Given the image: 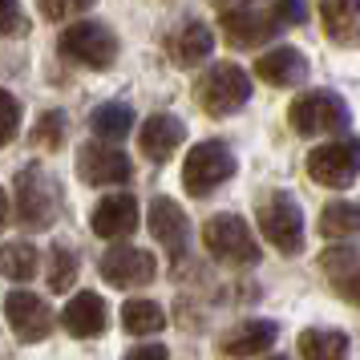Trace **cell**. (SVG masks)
I'll list each match as a JSON object with an SVG mask.
<instances>
[{
    "label": "cell",
    "mask_w": 360,
    "mask_h": 360,
    "mask_svg": "<svg viewBox=\"0 0 360 360\" xmlns=\"http://www.w3.org/2000/svg\"><path fill=\"white\" fill-rule=\"evenodd\" d=\"M77 174H82V182H89V186H122V182H130L134 166L117 146L89 142V146L77 150Z\"/></svg>",
    "instance_id": "obj_10"
},
{
    "label": "cell",
    "mask_w": 360,
    "mask_h": 360,
    "mask_svg": "<svg viewBox=\"0 0 360 360\" xmlns=\"http://www.w3.org/2000/svg\"><path fill=\"white\" fill-rule=\"evenodd\" d=\"M308 174L320 186L344 191L360 179V138H336L308 154Z\"/></svg>",
    "instance_id": "obj_5"
},
{
    "label": "cell",
    "mask_w": 360,
    "mask_h": 360,
    "mask_svg": "<svg viewBox=\"0 0 360 360\" xmlns=\"http://www.w3.org/2000/svg\"><path fill=\"white\" fill-rule=\"evenodd\" d=\"M37 142H41L45 150H57L61 142H65V114H61V110L41 114V122H37Z\"/></svg>",
    "instance_id": "obj_28"
},
{
    "label": "cell",
    "mask_w": 360,
    "mask_h": 360,
    "mask_svg": "<svg viewBox=\"0 0 360 360\" xmlns=\"http://www.w3.org/2000/svg\"><path fill=\"white\" fill-rule=\"evenodd\" d=\"M61 324H65V332H69V336H77V340L101 336V332H105V324H110L105 300H101V295H94V292H77L65 304V311H61Z\"/></svg>",
    "instance_id": "obj_13"
},
{
    "label": "cell",
    "mask_w": 360,
    "mask_h": 360,
    "mask_svg": "<svg viewBox=\"0 0 360 360\" xmlns=\"http://www.w3.org/2000/svg\"><path fill=\"white\" fill-rule=\"evenodd\" d=\"M251 98V82L239 65H214L202 82H198V101L211 117L239 114Z\"/></svg>",
    "instance_id": "obj_8"
},
{
    "label": "cell",
    "mask_w": 360,
    "mask_h": 360,
    "mask_svg": "<svg viewBox=\"0 0 360 360\" xmlns=\"http://www.w3.org/2000/svg\"><path fill=\"white\" fill-rule=\"evenodd\" d=\"M154 276H158V259L142 247H114V251L101 255V279L110 288H122V292L146 288Z\"/></svg>",
    "instance_id": "obj_9"
},
{
    "label": "cell",
    "mask_w": 360,
    "mask_h": 360,
    "mask_svg": "<svg viewBox=\"0 0 360 360\" xmlns=\"http://www.w3.org/2000/svg\"><path fill=\"white\" fill-rule=\"evenodd\" d=\"M13 211H17L20 227L45 231L53 227V219L61 211V195H57V182L41 170V166H25L13 182Z\"/></svg>",
    "instance_id": "obj_1"
},
{
    "label": "cell",
    "mask_w": 360,
    "mask_h": 360,
    "mask_svg": "<svg viewBox=\"0 0 360 360\" xmlns=\"http://www.w3.org/2000/svg\"><path fill=\"white\" fill-rule=\"evenodd\" d=\"M0 267L8 279H33L37 271V247L33 243H8L0 255Z\"/></svg>",
    "instance_id": "obj_26"
},
{
    "label": "cell",
    "mask_w": 360,
    "mask_h": 360,
    "mask_svg": "<svg viewBox=\"0 0 360 360\" xmlns=\"http://www.w3.org/2000/svg\"><path fill=\"white\" fill-rule=\"evenodd\" d=\"M202 247L211 251L219 263H235V267H251L259 263V243L239 214H214L202 227Z\"/></svg>",
    "instance_id": "obj_4"
},
{
    "label": "cell",
    "mask_w": 360,
    "mask_h": 360,
    "mask_svg": "<svg viewBox=\"0 0 360 360\" xmlns=\"http://www.w3.org/2000/svg\"><path fill=\"white\" fill-rule=\"evenodd\" d=\"M73 279H77V255L57 243L49 251V292H69Z\"/></svg>",
    "instance_id": "obj_27"
},
{
    "label": "cell",
    "mask_w": 360,
    "mask_h": 360,
    "mask_svg": "<svg viewBox=\"0 0 360 360\" xmlns=\"http://www.w3.org/2000/svg\"><path fill=\"white\" fill-rule=\"evenodd\" d=\"M276 336H279L276 320H243V324H235L223 336V352L227 356H239V360L259 356V352H267L276 344Z\"/></svg>",
    "instance_id": "obj_17"
},
{
    "label": "cell",
    "mask_w": 360,
    "mask_h": 360,
    "mask_svg": "<svg viewBox=\"0 0 360 360\" xmlns=\"http://www.w3.org/2000/svg\"><path fill=\"white\" fill-rule=\"evenodd\" d=\"M0 101H4V134H0V142L8 146L20 130V101L13 98V94H0Z\"/></svg>",
    "instance_id": "obj_30"
},
{
    "label": "cell",
    "mask_w": 360,
    "mask_h": 360,
    "mask_svg": "<svg viewBox=\"0 0 360 360\" xmlns=\"http://www.w3.org/2000/svg\"><path fill=\"white\" fill-rule=\"evenodd\" d=\"M182 138H186V126H182L179 117L154 114V117H146V126L138 134V146H142V154H146L150 162H166L182 146Z\"/></svg>",
    "instance_id": "obj_16"
},
{
    "label": "cell",
    "mask_w": 360,
    "mask_h": 360,
    "mask_svg": "<svg viewBox=\"0 0 360 360\" xmlns=\"http://www.w3.org/2000/svg\"><path fill=\"white\" fill-rule=\"evenodd\" d=\"M267 360H288V356H267Z\"/></svg>",
    "instance_id": "obj_34"
},
{
    "label": "cell",
    "mask_w": 360,
    "mask_h": 360,
    "mask_svg": "<svg viewBox=\"0 0 360 360\" xmlns=\"http://www.w3.org/2000/svg\"><path fill=\"white\" fill-rule=\"evenodd\" d=\"M214 49V33L202 25V20H186L174 41H170V57L179 61V65H198V61H207Z\"/></svg>",
    "instance_id": "obj_21"
},
{
    "label": "cell",
    "mask_w": 360,
    "mask_h": 360,
    "mask_svg": "<svg viewBox=\"0 0 360 360\" xmlns=\"http://www.w3.org/2000/svg\"><path fill=\"white\" fill-rule=\"evenodd\" d=\"M255 73H259V82L276 85V89H292L308 77V57L292 45H283V49H271L263 53L259 61H255Z\"/></svg>",
    "instance_id": "obj_15"
},
{
    "label": "cell",
    "mask_w": 360,
    "mask_h": 360,
    "mask_svg": "<svg viewBox=\"0 0 360 360\" xmlns=\"http://www.w3.org/2000/svg\"><path fill=\"white\" fill-rule=\"evenodd\" d=\"M320 231L328 239H352V235H360V207L356 202H328L320 211Z\"/></svg>",
    "instance_id": "obj_25"
},
{
    "label": "cell",
    "mask_w": 360,
    "mask_h": 360,
    "mask_svg": "<svg viewBox=\"0 0 360 360\" xmlns=\"http://www.w3.org/2000/svg\"><path fill=\"white\" fill-rule=\"evenodd\" d=\"M89 126H94V134H98V138H105V142H117V138H126V134H130L134 110L126 105V101H105V105H98V110H94Z\"/></svg>",
    "instance_id": "obj_24"
},
{
    "label": "cell",
    "mask_w": 360,
    "mask_h": 360,
    "mask_svg": "<svg viewBox=\"0 0 360 360\" xmlns=\"http://www.w3.org/2000/svg\"><path fill=\"white\" fill-rule=\"evenodd\" d=\"M150 231H154V239H158L166 251H174V255H182L186 235H191L186 214H182V207L174 198H154V202H150Z\"/></svg>",
    "instance_id": "obj_18"
},
{
    "label": "cell",
    "mask_w": 360,
    "mask_h": 360,
    "mask_svg": "<svg viewBox=\"0 0 360 360\" xmlns=\"http://www.w3.org/2000/svg\"><path fill=\"white\" fill-rule=\"evenodd\" d=\"M8 37L25 33V17H20V0H4V25H0Z\"/></svg>",
    "instance_id": "obj_32"
},
{
    "label": "cell",
    "mask_w": 360,
    "mask_h": 360,
    "mask_svg": "<svg viewBox=\"0 0 360 360\" xmlns=\"http://www.w3.org/2000/svg\"><path fill=\"white\" fill-rule=\"evenodd\" d=\"M320 20L336 45H360V0H320Z\"/></svg>",
    "instance_id": "obj_19"
},
{
    "label": "cell",
    "mask_w": 360,
    "mask_h": 360,
    "mask_svg": "<svg viewBox=\"0 0 360 360\" xmlns=\"http://www.w3.org/2000/svg\"><path fill=\"white\" fill-rule=\"evenodd\" d=\"M94 235L101 239H126L138 227V198L134 195H110L94 207Z\"/></svg>",
    "instance_id": "obj_14"
},
{
    "label": "cell",
    "mask_w": 360,
    "mask_h": 360,
    "mask_svg": "<svg viewBox=\"0 0 360 360\" xmlns=\"http://www.w3.org/2000/svg\"><path fill=\"white\" fill-rule=\"evenodd\" d=\"M223 37H227L235 49H255V45H263L267 37H276L279 20L276 17H263V13H255L251 4H239V8H227L223 13Z\"/></svg>",
    "instance_id": "obj_12"
},
{
    "label": "cell",
    "mask_w": 360,
    "mask_h": 360,
    "mask_svg": "<svg viewBox=\"0 0 360 360\" xmlns=\"http://www.w3.org/2000/svg\"><path fill=\"white\" fill-rule=\"evenodd\" d=\"M288 122L295 126V134L304 138H316V134H340L348 126V105H344L336 94H324V89H311V94H300L288 110Z\"/></svg>",
    "instance_id": "obj_6"
},
{
    "label": "cell",
    "mask_w": 360,
    "mask_h": 360,
    "mask_svg": "<svg viewBox=\"0 0 360 360\" xmlns=\"http://www.w3.org/2000/svg\"><path fill=\"white\" fill-rule=\"evenodd\" d=\"M320 267L324 276L336 283V292L348 295V300H360V255L348 251V247H332L320 255Z\"/></svg>",
    "instance_id": "obj_20"
},
{
    "label": "cell",
    "mask_w": 360,
    "mask_h": 360,
    "mask_svg": "<svg viewBox=\"0 0 360 360\" xmlns=\"http://www.w3.org/2000/svg\"><path fill=\"white\" fill-rule=\"evenodd\" d=\"M235 174V154L223 142H198L182 162V186L191 195H211Z\"/></svg>",
    "instance_id": "obj_7"
},
{
    "label": "cell",
    "mask_w": 360,
    "mask_h": 360,
    "mask_svg": "<svg viewBox=\"0 0 360 360\" xmlns=\"http://www.w3.org/2000/svg\"><path fill=\"white\" fill-rule=\"evenodd\" d=\"M57 49H61V57L77 61V65L110 69L117 61V37L105 25H98V20H77V25H65L61 29Z\"/></svg>",
    "instance_id": "obj_3"
},
{
    "label": "cell",
    "mask_w": 360,
    "mask_h": 360,
    "mask_svg": "<svg viewBox=\"0 0 360 360\" xmlns=\"http://www.w3.org/2000/svg\"><path fill=\"white\" fill-rule=\"evenodd\" d=\"M170 352H166V344H142V348H134V352H126V360H166Z\"/></svg>",
    "instance_id": "obj_33"
},
{
    "label": "cell",
    "mask_w": 360,
    "mask_h": 360,
    "mask_svg": "<svg viewBox=\"0 0 360 360\" xmlns=\"http://www.w3.org/2000/svg\"><path fill=\"white\" fill-rule=\"evenodd\" d=\"M271 17L279 25H300V20L308 17V8H304V0H276V13Z\"/></svg>",
    "instance_id": "obj_31"
},
{
    "label": "cell",
    "mask_w": 360,
    "mask_h": 360,
    "mask_svg": "<svg viewBox=\"0 0 360 360\" xmlns=\"http://www.w3.org/2000/svg\"><path fill=\"white\" fill-rule=\"evenodd\" d=\"M348 348L352 344L340 328H308L300 336V360H344Z\"/></svg>",
    "instance_id": "obj_22"
},
{
    "label": "cell",
    "mask_w": 360,
    "mask_h": 360,
    "mask_svg": "<svg viewBox=\"0 0 360 360\" xmlns=\"http://www.w3.org/2000/svg\"><path fill=\"white\" fill-rule=\"evenodd\" d=\"M85 8H94V0H41V13L49 20H73Z\"/></svg>",
    "instance_id": "obj_29"
},
{
    "label": "cell",
    "mask_w": 360,
    "mask_h": 360,
    "mask_svg": "<svg viewBox=\"0 0 360 360\" xmlns=\"http://www.w3.org/2000/svg\"><path fill=\"white\" fill-rule=\"evenodd\" d=\"M4 320H8V328H13L25 344L45 340V336L53 332L49 304H45L41 295H33V292H8L4 295Z\"/></svg>",
    "instance_id": "obj_11"
},
{
    "label": "cell",
    "mask_w": 360,
    "mask_h": 360,
    "mask_svg": "<svg viewBox=\"0 0 360 360\" xmlns=\"http://www.w3.org/2000/svg\"><path fill=\"white\" fill-rule=\"evenodd\" d=\"M259 231L279 255H300L304 251V211L288 191H271L259 202Z\"/></svg>",
    "instance_id": "obj_2"
},
{
    "label": "cell",
    "mask_w": 360,
    "mask_h": 360,
    "mask_svg": "<svg viewBox=\"0 0 360 360\" xmlns=\"http://www.w3.org/2000/svg\"><path fill=\"white\" fill-rule=\"evenodd\" d=\"M122 324H126V332H134V336H154V332L166 328V311H162V304H154V300H126V304H122Z\"/></svg>",
    "instance_id": "obj_23"
}]
</instances>
